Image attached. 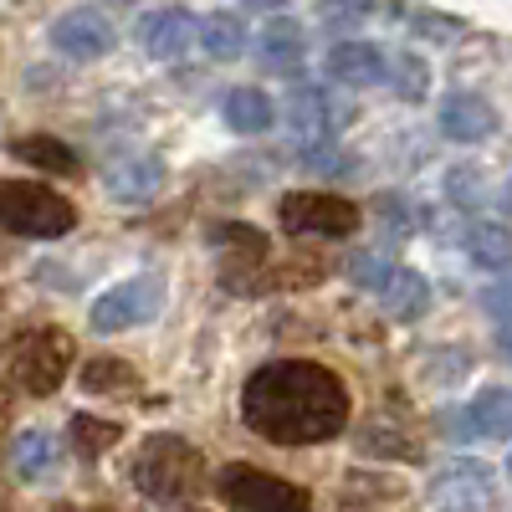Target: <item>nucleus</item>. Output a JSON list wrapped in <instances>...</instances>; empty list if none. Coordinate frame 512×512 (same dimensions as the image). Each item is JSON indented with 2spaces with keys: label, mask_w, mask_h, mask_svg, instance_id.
I'll return each mask as SVG.
<instances>
[{
  "label": "nucleus",
  "mask_w": 512,
  "mask_h": 512,
  "mask_svg": "<svg viewBox=\"0 0 512 512\" xmlns=\"http://www.w3.org/2000/svg\"><path fill=\"white\" fill-rule=\"evenodd\" d=\"M441 128L451 139H461V144H477V139L492 134V108L477 93H456V98L441 103Z\"/></svg>",
  "instance_id": "15"
},
{
  "label": "nucleus",
  "mask_w": 512,
  "mask_h": 512,
  "mask_svg": "<svg viewBox=\"0 0 512 512\" xmlns=\"http://www.w3.org/2000/svg\"><path fill=\"white\" fill-rule=\"evenodd\" d=\"M11 154H16V159H26V164H36V169H47V175H67V180L82 169V164H77V154H72L67 144H57V139H16V144H11Z\"/></svg>",
  "instance_id": "20"
},
{
  "label": "nucleus",
  "mask_w": 512,
  "mask_h": 512,
  "mask_svg": "<svg viewBox=\"0 0 512 512\" xmlns=\"http://www.w3.org/2000/svg\"><path fill=\"white\" fill-rule=\"evenodd\" d=\"M328 72L338 82H384V57L369 41H338L333 57H328Z\"/></svg>",
  "instance_id": "16"
},
{
  "label": "nucleus",
  "mask_w": 512,
  "mask_h": 512,
  "mask_svg": "<svg viewBox=\"0 0 512 512\" xmlns=\"http://www.w3.org/2000/svg\"><path fill=\"white\" fill-rule=\"evenodd\" d=\"M277 221L287 236H328V241H344L359 226V205L344 195H318V190H292L277 205Z\"/></svg>",
  "instance_id": "5"
},
{
  "label": "nucleus",
  "mask_w": 512,
  "mask_h": 512,
  "mask_svg": "<svg viewBox=\"0 0 512 512\" xmlns=\"http://www.w3.org/2000/svg\"><path fill=\"white\" fill-rule=\"evenodd\" d=\"M0 512H6V507H0Z\"/></svg>",
  "instance_id": "31"
},
{
  "label": "nucleus",
  "mask_w": 512,
  "mask_h": 512,
  "mask_svg": "<svg viewBox=\"0 0 512 512\" xmlns=\"http://www.w3.org/2000/svg\"><path fill=\"white\" fill-rule=\"evenodd\" d=\"M195 31L200 26L185 11H149V16L134 21V36H139V47L149 57H180V52H190Z\"/></svg>",
  "instance_id": "11"
},
{
  "label": "nucleus",
  "mask_w": 512,
  "mask_h": 512,
  "mask_svg": "<svg viewBox=\"0 0 512 512\" xmlns=\"http://www.w3.org/2000/svg\"><path fill=\"white\" fill-rule=\"evenodd\" d=\"M374 205H379V221H384V231H395V236H405V231H410V205H405L400 195H379Z\"/></svg>",
  "instance_id": "27"
},
{
  "label": "nucleus",
  "mask_w": 512,
  "mask_h": 512,
  "mask_svg": "<svg viewBox=\"0 0 512 512\" xmlns=\"http://www.w3.org/2000/svg\"><path fill=\"white\" fill-rule=\"evenodd\" d=\"M82 384H88L93 395H123V390H139V374L123 359H93L82 369Z\"/></svg>",
  "instance_id": "23"
},
{
  "label": "nucleus",
  "mask_w": 512,
  "mask_h": 512,
  "mask_svg": "<svg viewBox=\"0 0 512 512\" xmlns=\"http://www.w3.org/2000/svg\"><path fill=\"white\" fill-rule=\"evenodd\" d=\"M221 241V277L231 292H267V236L251 226H216Z\"/></svg>",
  "instance_id": "7"
},
{
  "label": "nucleus",
  "mask_w": 512,
  "mask_h": 512,
  "mask_svg": "<svg viewBox=\"0 0 512 512\" xmlns=\"http://www.w3.org/2000/svg\"><path fill=\"white\" fill-rule=\"evenodd\" d=\"M262 62H267L272 72H297V67H303V26L287 21V16H277V21L262 31Z\"/></svg>",
  "instance_id": "17"
},
{
  "label": "nucleus",
  "mask_w": 512,
  "mask_h": 512,
  "mask_svg": "<svg viewBox=\"0 0 512 512\" xmlns=\"http://www.w3.org/2000/svg\"><path fill=\"white\" fill-rule=\"evenodd\" d=\"M374 292L384 297V308H390L395 318H420L425 308H431V287H425V277L410 272V267H384Z\"/></svg>",
  "instance_id": "13"
},
{
  "label": "nucleus",
  "mask_w": 512,
  "mask_h": 512,
  "mask_svg": "<svg viewBox=\"0 0 512 512\" xmlns=\"http://www.w3.org/2000/svg\"><path fill=\"white\" fill-rule=\"evenodd\" d=\"M93 512H113V507H93Z\"/></svg>",
  "instance_id": "30"
},
{
  "label": "nucleus",
  "mask_w": 512,
  "mask_h": 512,
  "mask_svg": "<svg viewBox=\"0 0 512 512\" xmlns=\"http://www.w3.org/2000/svg\"><path fill=\"white\" fill-rule=\"evenodd\" d=\"M507 395L502 390H487L477 405H466V415H461V425H456V431L461 436H502L507 431Z\"/></svg>",
  "instance_id": "22"
},
{
  "label": "nucleus",
  "mask_w": 512,
  "mask_h": 512,
  "mask_svg": "<svg viewBox=\"0 0 512 512\" xmlns=\"http://www.w3.org/2000/svg\"><path fill=\"white\" fill-rule=\"evenodd\" d=\"M159 308H164V282L159 277H134V282L108 287V297L93 303V328L118 333V328H134V323L154 318Z\"/></svg>",
  "instance_id": "9"
},
{
  "label": "nucleus",
  "mask_w": 512,
  "mask_h": 512,
  "mask_svg": "<svg viewBox=\"0 0 512 512\" xmlns=\"http://www.w3.org/2000/svg\"><path fill=\"white\" fill-rule=\"evenodd\" d=\"M72 359H77V344L67 338V328H52V323L6 338V369L16 374V384H21L26 395H52V390H62Z\"/></svg>",
  "instance_id": "3"
},
{
  "label": "nucleus",
  "mask_w": 512,
  "mask_h": 512,
  "mask_svg": "<svg viewBox=\"0 0 512 512\" xmlns=\"http://www.w3.org/2000/svg\"><path fill=\"white\" fill-rule=\"evenodd\" d=\"M431 512H487V477L477 466H446L431 487Z\"/></svg>",
  "instance_id": "12"
},
{
  "label": "nucleus",
  "mask_w": 512,
  "mask_h": 512,
  "mask_svg": "<svg viewBox=\"0 0 512 512\" xmlns=\"http://www.w3.org/2000/svg\"><path fill=\"white\" fill-rule=\"evenodd\" d=\"M6 262H11V251H0V267H6Z\"/></svg>",
  "instance_id": "29"
},
{
  "label": "nucleus",
  "mask_w": 512,
  "mask_h": 512,
  "mask_svg": "<svg viewBox=\"0 0 512 512\" xmlns=\"http://www.w3.org/2000/svg\"><path fill=\"white\" fill-rule=\"evenodd\" d=\"M221 497L236 512H313L308 492H297L292 482H282L272 472H256V466H226Z\"/></svg>",
  "instance_id": "6"
},
{
  "label": "nucleus",
  "mask_w": 512,
  "mask_h": 512,
  "mask_svg": "<svg viewBox=\"0 0 512 512\" xmlns=\"http://www.w3.org/2000/svg\"><path fill=\"white\" fill-rule=\"evenodd\" d=\"M159 185H164V164L154 154H134V159L108 164V190L118 200H149Z\"/></svg>",
  "instance_id": "14"
},
{
  "label": "nucleus",
  "mask_w": 512,
  "mask_h": 512,
  "mask_svg": "<svg viewBox=\"0 0 512 512\" xmlns=\"http://www.w3.org/2000/svg\"><path fill=\"white\" fill-rule=\"evenodd\" d=\"M52 41H57V52L72 57V62H98V57L113 52V21L103 11H67L52 26Z\"/></svg>",
  "instance_id": "10"
},
{
  "label": "nucleus",
  "mask_w": 512,
  "mask_h": 512,
  "mask_svg": "<svg viewBox=\"0 0 512 512\" xmlns=\"http://www.w3.org/2000/svg\"><path fill=\"white\" fill-rule=\"evenodd\" d=\"M123 441V425L118 420H98V415H72V451L82 461H98L108 446Z\"/></svg>",
  "instance_id": "19"
},
{
  "label": "nucleus",
  "mask_w": 512,
  "mask_h": 512,
  "mask_svg": "<svg viewBox=\"0 0 512 512\" xmlns=\"http://www.w3.org/2000/svg\"><path fill=\"white\" fill-rule=\"evenodd\" d=\"M52 466H57V441L47 431H26L16 441V472L21 477H47Z\"/></svg>",
  "instance_id": "24"
},
{
  "label": "nucleus",
  "mask_w": 512,
  "mask_h": 512,
  "mask_svg": "<svg viewBox=\"0 0 512 512\" xmlns=\"http://www.w3.org/2000/svg\"><path fill=\"white\" fill-rule=\"evenodd\" d=\"M466 251L477 256V262H487V267H507V236H502V226H472L466 231Z\"/></svg>",
  "instance_id": "25"
},
{
  "label": "nucleus",
  "mask_w": 512,
  "mask_h": 512,
  "mask_svg": "<svg viewBox=\"0 0 512 512\" xmlns=\"http://www.w3.org/2000/svg\"><path fill=\"white\" fill-rule=\"evenodd\" d=\"M221 118L241 128V134H262V128H272V98L256 88H236L221 98Z\"/></svg>",
  "instance_id": "18"
},
{
  "label": "nucleus",
  "mask_w": 512,
  "mask_h": 512,
  "mask_svg": "<svg viewBox=\"0 0 512 512\" xmlns=\"http://www.w3.org/2000/svg\"><path fill=\"white\" fill-rule=\"evenodd\" d=\"M134 487L159 507L190 502L205 492V456L185 436H149L134 456Z\"/></svg>",
  "instance_id": "2"
},
{
  "label": "nucleus",
  "mask_w": 512,
  "mask_h": 512,
  "mask_svg": "<svg viewBox=\"0 0 512 512\" xmlns=\"http://www.w3.org/2000/svg\"><path fill=\"white\" fill-rule=\"evenodd\" d=\"M11 405V390H6V379H0V410H6Z\"/></svg>",
  "instance_id": "28"
},
{
  "label": "nucleus",
  "mask_w": 512,
  "mask_h": 512,
  "mask_svg": "<svg viewBox=\"0 0 512 512\" xmlns=\"http://www.w3.org/2000/svg\"><path fill=\"white\" fill-rule=\"evenodd\" d=\"M0 226L16 236H67L77 226V210L47 185L6 180L0 185Z\"/></svg>",
  "instance_id": "4"
},
{
  "label": "nucleus",
  "mask_w": 512,
  "mask_h": 512,
  "mask_svg": "<svg viewBox=\"0 0 512 512\" xmlns=\"http://www.w3.org/2000/svg\"><path fill=\"white\" fill-rule=\"evenodd\" d=\"M384 77H395V88L405 98H420L425 93V67L415 57H395V62H384Z\"/></svg>",
  "instance_id": "26"
},
{
  "label": "nucleus",
  "mask_w": 512,
  "mask_h": 512,
  "mask_svg": "<svg viewBox=\"0 0 512 512\" xmlns=\"http://www.w3.org/2000/svg\"><path fill=\"white\" fill-rule=\"evenodd\" d=\"M200 36H205V52H210V57H241V52H246V21L231 16V11L205 16Z\"/></svg>",
  "instance_id": "21"
},
{
  "label": "nucleus",
  "mask_w": 512,
  "mask_h": 512,
  "mask_svg": "<svg viewBox=\"0 0 512 512\" xmlns=\"http://www.w3.org/2000/svg\"><path fill=\"white\" fill-rule=\"evenodd\" d=\"M241 415L262 441L313 446V441H333L349 425V390L333 369L313 359H277L251 374Z\"/></svg>",
  "instance_id": "1"
},
{
  "label": "nucleus",
  "mask_w": 512,
  "mask_h": 512,
  "mask_svg": "<svg viewBox=\"0 0 512 512\" xmlns=\"http://www.w3.org/2000/svg\"><path fill=\"white\" fill-rule=\"evenodd\" d=\"M354 118V108L344 98H333L328 88H303L292 98V128H297V139H303L308 159L313 154H328V144L344 134V123Z\"/></svg>",
  "instance_id": "8"
}]
</instances>
